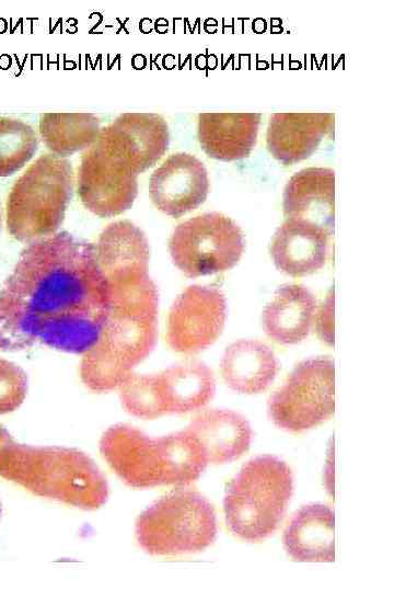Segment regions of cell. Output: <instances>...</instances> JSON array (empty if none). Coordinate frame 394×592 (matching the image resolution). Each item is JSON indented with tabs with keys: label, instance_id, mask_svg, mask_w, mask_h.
Masks as SVG:
<instances>
[{
	"label": "cell",
	"instance_id": "23",
	"mask_svg": "<svg viewBox=\"0 0 394 592\" xmlns=\"http://www.w3.org/2000/svg\"><path fill=\"white\" fill-rule=\"evenodd\" d=\"M109 125L128 150L139 173L153 167L167 150L169 127L157 113H123Z\"/></svg>",
	"mask_w": 394,
	"mask_h": 592
},
{
	"label": "cell",
	"instance_id": "20",
	"mask_svg": "<svg viewBox=\"0 0 394 592\" xmlns=\"http://www.w3.org/2000/svg\"><path fill=\"white\" fill-rule=\"evenodd\" d=\"M163 414H182L205 407L216 392L213 372L200 361H186L154 374Z\"/></svg>",
	"mask_w": 394,
	"mask_h": 592
},
{
	"label": "cell",
	"instance_id": "4",
	"mask_svg": "<svg viewBox=\"0 0 394 592\" xmlns=\"http://www.w3.org/2000/svg\"><path fill=\"white\" fill-rule=\"evenodd\" d=\"M0 476L36 496L83 510L99 509L108 498L105 476L77 448L12 441L0 448Z\"/></svg>",
	"mask_w": 394,
	"mask_h": 592
},
{
	"label": "cell",
	"instance_id": "15",
	"mask_svg": "<svg viewBox=\"0 0 394 592\" xmlns=\"http://www.w3.org/2000/svg\"><path fill=\"white\" fill-rule=\"evenodd\" d=\"M286 219L311 223L333 236L335 226V172L305 168L294 173L283 191Z\"/></svg>",
	"mask_w": 394,
	"mask_h": 592
},
{
	"label": "cell",
	"instance_id": "17",
	"mask_svg": "<svg viewBox=\"0 0 394 592\" xmlns=\"http://www.w3.org/2000/svg\"><path fill=\"white\" fill-rule=\"evenodd\" d=\"M260 113L208 112L198 114L197 136L201 149L220 161L250 156L256 145Z\"/></svg>",
	"mask_w": 394,
	"mask_h": 592
},
{
	"label": "cell",
	"instance_id": "28",
	"mask_svg": "<svg viewBox=\"0 0 394 592\" xmlns=\"http://www.w3.org/2000/svg\"><path fill=\"white\" fill-rule=\"evenodd\" d=\"M317 332L323 341L334 345V291H331L320 311Z\"/></svg>",
	"mask_w": 394,
	"mask_h": 592
},
{
	"label": "cell",
	"instance_id": "6",
	"mask_svg": "<svg viewBox=\"0 0 394 592\" xmlns=\"http://www.w3.org/2000/svg\"><path fill=\"white\" fill-rule=\"evenodd\" d=\"M73 192L71 162L54 153L39 156L13 184L5 206L7 229L22 242L54 235Z\"/></svg>",
	"mask_w": 394,
	"mask_h": 592
},
{
	"label": "cell",
	"instance_id": "2",
	"mask_svg": "<svg viewBox=\"0 0 394 592\" xmlns=\"http://www.w3.org/2000/svg\"><path fill=\"white\" fill-rule=\"evenodd\" d=\"M107 286L106 321L80 365L83 384L95 392L119 388L158 340L159 294L150 276Z\"/></svg>",
	"mask_w": 394,
	"mask_h": 592
},
{
	"label": "cell",
	"instance_id": "27",
	"mask_svg": "<svg viewBox=\"0 0 394 592\" xmlns=\"http://www.w3.org/2000/svg\"><path fill=\"white\" fill-rule=\"evenodd\" d=\"M26 394V373L19 365L0 358V414L16 410Z\"/></svg>",
	"mask_w": 394,
	"mask_h": 592
},
{
	"label": "cell",
	"instance_id": "18",
	"mask_svg": "<svg viewBox=\"0 0 394 592\" xmlns=\"http://www.w3.org/2000/svg\"><path fill=\"white\" fill-rule=\"evenodd\" d=\"M282 543L287 554L301 562L335 560V513L322 503L303 505L287 525Z\"/></svg>",
	"mask_w": 394,
	"mask_h": 592
},
{
	"label": "cell",
	"instance_id": "3",
	"mask_svg": "<svg viewBox=\"0 0 394 592\" xmlns=\"http://www.w3.org/2000/svg\"><path fill=\"white\" fill-rule=\"evenodd\" d=\"M100 452L108 466L129 487L187 486L207 467L202 446L186 430L150 437L130 424L108 428Z\"/></svg>",
	"mask_w": 394,
	"mask_h": 592
},
{
	"label": "cell",
	"instance_id": "1",
	"mask_svg": "<svg viewBox=\"0 0 394 592\" xmlns=\"http://www.w3.org/2000/svg\"><path fill=\"white\" fill-rule=\"evenodd\" d=\"M109 294L95 247L61 231L32 241L0 287V349L80 354L97 340Z\"/></svg>",
	"mask_w": 394,
	"mask_h": 592
},
{
	"label": "cell",
	"instance_id": "5",
	"mask_svg": "<svg viewBox=\"0 0 394 592\" xmlns=\"http://www.w3.org/2000/svg\"><path fill=\"white\" fill-rule=\"evenodd\" d=\"M292 494L293 476L287 463L273 455L256 456L227 488V525L244 540H263L279 526Z\"/></svg>",
	"mask_w": 394,
	"mask_h": 592
},
{
	"label": "cell",
	"instance_id": "8",
	"mask_svg": "<svg viewBox=\"0 0 394 592\" xmlns=\"http://www.w3.org/2000/svg\"><path fill=\"white\" fill-rule=\"evenodd\" d=\"M138 172L106 127L82 155L78 193L84 207L99 217H114L131 208L138 194Z\"/></svg>",
	"mask_w": 394,
	"mask_h": 592
},
{
	"label": "cell",
	"instance_id": "16",
	"mask_svg": "<svg viewBox=\"0 0 394 592\" xmlns=\"http://www.w3.org/2000/svg\"><path fill=\"white\" fill-rule=\"evenodd\" d=\"M332 236L308 221L286 219L276 230L270 255L280 271L291 276H304L323 267Z\"/></svg>",
	"mask_w": 394,
	"mask_h": 592
},
{
	"label": "cell",
	"instance_id": "10",
	"mask_svg": "<svg viewBox=\"0 0 394 592\" xmlns=\"http://www.w3.org/2000/svg\"><path fill=\"white\" fill-rule=\"evenodd\" d=\"M335 411V366L328 357L300 362L268 400V414L282 430L302 432L329 419Z\"/></svg>",
	"mask_w": 394,
	"mask_h": 592
},
{
	"label": "cell",
	"instance_id": "26",
	"mask_svg": "<svg viewBox=\"0 0 394 592\" xmlns=\"http://www.w3.org/2000/svg\"><path fill=\"white\" fill-rule=\"evenodd\" d=\"M123 408L129 414L151 420L164 415L158 399L154 375L130 376L119 386Z\"/></svg>",
	"mask_w": 394,
	"mask_h": 592
},
{
	"label": "cell",
	"instance_id": "11",
	"mask_svg": "<svg viewBox=\"0 0 394 592\" xmlns=\"http://www.w3.org/2000/svg\"><path fill=\"white\" fill-rule=\"evenodd\" d=\"M225 316V297L219 288L190 285L171 306L167 318V343L177 353H198L219 338Z\"/></svg>",
	"mask_w": 394,
	"mask_h": 592
},
{
	"label": "cell",
	"instance_id": "22",
	"mask_svg": "<svg viewBox=\"0 0 394 592\" xmlns=\"http://www.w3.org/2000/svg\"><path fill=\"white\" fill-rule=\"evenodd\" d=\"M315 308L316 299L305 286L282 285L263 311L264 330L277 343H299L311 330Z\"/></svg>",
	"mask_w": 394,
	"mask_h": 592
},
{
	"label": "cell",
	"instance_id": "30",
	"mask_svg": "<svg viewBox=\"0 0 394 592\" xmlns=\"http://www.w3.org/2000/svg\"><path fill=\"white\" fill-rule=\"evenodd\" d=\"M0 230H1V206H0Z\"/></svg>",
	"mask_w": 394,
	"mask_h": 592
},
{
	"label": "cell",
	"instance_id": "14",
	"mask_svg": "<svg viewBox=\"0 0 394 592\" xmlns=\"http://www.w3.org/2000/svg\"><path fill=\"white\" fill-rule=\"evenodd\" d=\"M335 114L329 112H281L269 117L266 145L270 155L288 166L300 162L334 132Z\"/></svg>",
	"mask_w": 394,
	"mask_h": 592
},
{
	"label": "cell",
	"instance_id": "29",
	"mask_svg": "<svg viewBox=\"0 0 394 592\" xmlns=\"http://www.w3.org/2000/svg\"><path fill=\"white\" fill-rule=\"evenodd\" d=\"M12 441L10 433L0 425V448Z\"/></svg>",
	"mask_w": 394,
	"mask_h": 592
},
{
	"label": "cell",
	"instance_id": "12",
	"mask_svg": "<svg viewBox=\"0 0 394 592\" xmlns=\"http://www.w3.org/2000/svg\"><path fill=\"white\" fill-rule=\"evenodd\" d=\"M207 169L195 156L176 152L151 174L149 194L155 207L167 216L179 218L199 207L207 198Z\"/></svg>",
	"mask_w": 394,
	"mask_h": 592
},
{
	"label": "cell",
	"instance_id": "31",
	"mask_svg": "<svg viewBox=\"0 0 394 592\" xmlns=\"http://www.w3.org/2000/svg\"><path fill=\"white\" fill-rule=\"evenodd\" d=\"M0 516H1V505H0Z\"/></svg>",
	"mask_w": 394,
	"mask_h": 592
},
{
	"label": "cell",
	"instance_id": "9",
	"mask_svg": "<svg viewBox=\"0 0 394 592\" xmlns=\"http://www.w3.org/2000/svg\"><path fill=\"white\" fill-rule=\"evenodd\" d=\"M244 236L234 220L205 213L178 224L169 240L175 266L187 277L232 269L244 251Z\"/></svg>",
	"mask_w": 394,
	"mask_h": 592
},
{
	"label": "cell",
	"instance_id": "13",
	"mask_svg": "<svg viewBox=\"0 0 394 592\" xmlns=\"http://www.w3.org/2000/svg\"><path fill=\"white\" fill-rule=\"evenodd\" d=\"M95 255L107 285L148 275L150 248L144 232L129 220H117L101 232Z\"/></svg>",
	"mask_w": 394,
	"mask_h": 592
},
{
	"label": "cell",
	"instance_id": "7",
	"mask_svg": "<svg viewBox=\"0 0 394 592\" xmlns=\"http://www.w3.org/2000/svg\"><path fill=\"white\" fill-rule=\"evenodd\" d=\"M217 532L212 504L192 490H176L160 498L136 522L138 544L153 556L201 551L215 542Z\"/></svg>",
	"mask_w": 394,
	"mask_h": 592
},
{
	"label": "cell",
	"instance_id": "24",
	"mask_svg": "<svg viewBox=\"0 0 394 592\" xmlns=\"http://www.w3.org/2000/svg\"><path fill=\"white\" fill-rule=\"evenodd\" d=\"M39 135L58 157H67L90 147L100 133V119L88 112H50L39 116Z\"/></svg>",
	"mask_w": 394,
	"mask_h": 592
},
{
	"label": "cell",
	"instance_id": "21",
	"mask_svg": "<svg viewBox=\"0 0 394 592\" xmlns=\"http://www.w3.org/2000/svg\"><path fill=\"white\" fill-rule=\"evenodd\" d=\"M220 369L232 390L253 395L270 386L277 376L279 363L267 344L257 340H239L225 349Z\"/></svg>",
	"mask_w": 394,
	"mask_h": 592
},
{
	"label": "cell",
	"instance_id": "25",
	"mask_svg": "<svg viewBox=\"0 0 394 592\" xmlns=\"http://www.w3.org/2000/svg\"><path fill=\"white\" fill-rule=\"evenodd\" d=\"M38 137L27 123L11 117H0V177L21 170L35 155Z\"/></svg>",
	"mask_w": 394,
	"mask_h": 592
},
{
	"label": "cell",
	"instance_id": "19",
	"mask_svg": "<svg viewBox=\"0 0 394 592\" xmlns=\"http://www.w3.org/2000/svg\"><path fill=\"white\" fill-rule=\"evenodd\" d=\"M202 446L208 463L224 464L240 458L250 448L252 428L242 414L211 409L197 414L186 428Z\"/></svg>",
	"mask_w": 394,
	"mask_h": 592
}]
</instances>
